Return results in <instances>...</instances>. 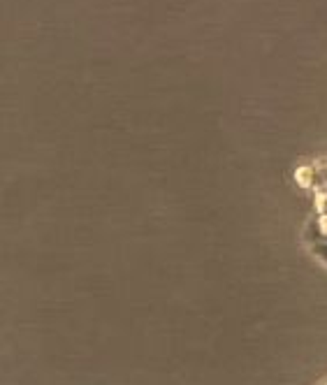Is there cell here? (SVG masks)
Returning <instances> with one entry per match:
<instances>
[{
	"instance_id": "3",
	"label": "cell",
	"mask_w": 327,
	"mask_h": 385,
	"mask_svg": "<svg viewBox=\"0 0 327 385\" xmlns=\"http://www.w3.org/2000/svg\"><path fill=\"white\" fill-rule=\"evenodd\" d=\"M314 251H316V255L321 258V260L327 263V241H316V244H314Z\"/></svg>"
},
{
	"instance_id": "2",
	"label": "cell",
	"mask_w": 327,
	"mask_h": 385,
	"mask_svg": "<svg viewBox=\"0 0 327 385\" xmlns=\"http://www.w3.org/2000/svg\"><path fill=\"white\" fill-rule=\"evenodd\" d=\"M314 209H316V216L327 214V183H323V186H318L314 190Z\"/></svg>"
},
{
	"instance_id": "1",
	"label": "cell",
	"mask_w": 327,
	"mask_h": 385,
	"mask_svg": "<svg viewBox=\"0 0 327 385\" xmlns=\"http://www.w3.org/2000/svg\"><path fill=\"white\" fill-rule=\"evenodd\" d=\"M292 179H295V183L302 190H316L318 186H321V179H318V167L311 165V163L297 165Z\"/></svg>"
}]
</instances>
